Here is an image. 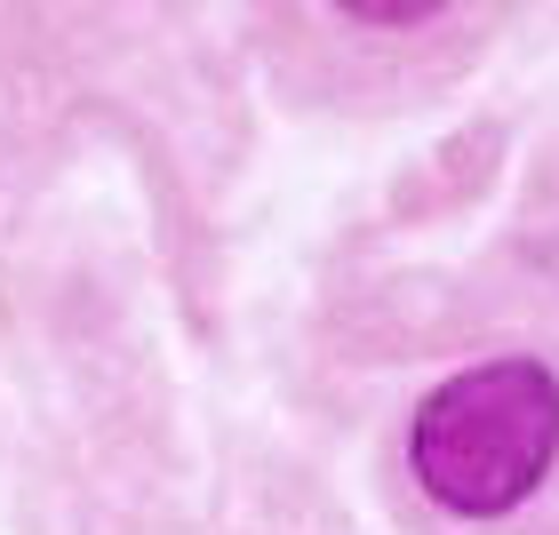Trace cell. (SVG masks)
Here are the masks:
<instances>
[{
    "label": "cell",
    "mask_w": 559,
    "mask_h": 535,
    "mask_svg": "<svg viewBox=\"0 0 559 535\" xmlns=\"http://www.w3.org/2000/svg\"><path fill=\"white\" fill-rule=\"evenodd\" d=\"M408 464L448 520H503L559 464V376L536 360H488L448 376L416 407Z\"/></svg>",
    "instance_id": "1"
}]
</instances>
